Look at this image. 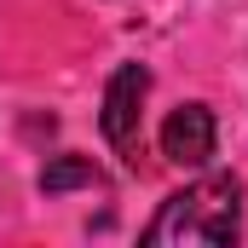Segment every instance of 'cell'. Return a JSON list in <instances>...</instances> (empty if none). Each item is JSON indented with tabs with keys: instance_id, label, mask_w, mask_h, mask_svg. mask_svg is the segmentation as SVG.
I'll use <instances>...</instances> for the list:
<instances>
[{
	"instance_id": "obj_1",
	"label": "cell",
	"mask_w": 248,
	"mask_h": 248,
	"mask_svg": "<svg viewBox=\"0 0 248 248\" xmlns=\"http://www.w3.org/2000/svg\"><path fill=\"white\" fill-rule=\"evenodd\" d=\"M243 237V179L237 173H202L196 185L173 190L156 219L144 225L150 248H219Z\"/></svg>"
},
{
	"instance_id": "obj_2",
	"label": "cell",
	"mask_w": 248,
	"mask_h": 248,
	"mask_svg": "<svg viewBox=\"0 0 248 248\" xmlns=\"http://www.w3.org/2000/svg\"><path fill=\"white\" fill-rule=\"evenodd\" d=\"M144 98H150V69L144 63H116L110 81H104L98 133H104V144L122 156L127 168L139 162V144H144Z\"/></svg>"
},
{
	"instance_id": "obj_3",
	"label": "cell",
	"mask_w": 248,
	"mask_h": 248,
	"mask_svg": "<svg viewBox=\"0 0 248 248\" xmlns=\"http://www.w3.org/2000/svg\"><path fill=\"white\" fill-rule=\"evenodd\" d=\"M214 150H219V122H214L208 104L190 98L179 110H168V122H162V156L173 168H208Z\"/></svg>"
},
{
	"instance_id": "obj_4",
	"label": "cell",
	"mask_w": 248,
	"mask_h": 248,
	"mask_svg": "<svg viewBox=\"0 0 248 248\" xmlns=\"http://www.w3.org/2000/svg\"><path fill=\"white\" fill-rule=\"evenodd\" d=\"M81 185H98V168L87 162V156H52L46 168H41V190L46 196H63V190H81Z\"/></svg>"
}]
</instances>
